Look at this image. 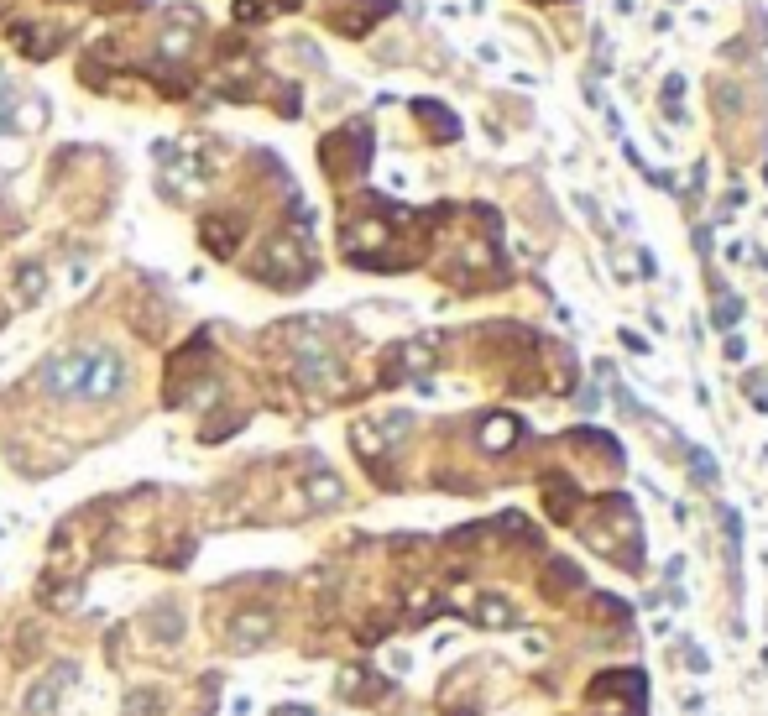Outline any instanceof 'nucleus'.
<instances>
[{"label":"nucleus","mask_w":768,"mask_h":716,"mask_svg":"<svg viewBox=\"0 0 768 716\" xmlns=\"http://www.w3.org/2000/svg\"><path fill=\"white\" fill-rule=\"evenodd\" d=\"M147 628H152L157 643H178V638H183V612H178L173 602H157V607L147 612Z\"/></svg>","instance_id":"17"},{"label":"nucleus","mask_w":768,"mask_h":716,"mask_svg":"<svg viewBox=\"0 0 768 716\" xmlns=\"http://www.w3.org/2000/svg\"><path fill=\"white\" fill-rule=\"evenodd\" d=\"M748 356V345H742V335H727V361H742Z\"/></svg>","instance_id":"25"},{"label":"nucleus","mask_w":768,"mask_h":716,"mask_svg":"<svg viewBox=\"0 0 768 716\" xmlns=\"http://www.w3.org/2000/svg\"><path fill=\"white\" fill-rule=\"evenodd\" d=\"M465 617L486 633H502V628H518V607L507 602L502 591H476V602H465Z\"/></svg>","instance_id":"9"},{"label":"nucleus","mask_w":768,"mask_h":716,"mask_svg":"<svg viewBox=\"0 0 768 716\" xmlns=\"http://www.w3.org/2000/svg\"><path fill=\"white\" fill-rule=\"evenodd\" d=\"M591 706H622V716H643L648 706V680L643 669H607L591 680Z\"/></svg>","instance_id":"3"},{"label":"nucleus","mask_w":768,"mask_h":716,"mask_svg":"<svg viewBox=\"0 0 768 716\" xmlns=\"http://www.w3.org/2000/svg\"><path fill=\"white\" fill-rule=\"evenodd\" d=\"M324 157H330V168L335 178H356V173H366V163H371V131L356 121V126H345V131H335L330 142H324Z\"/></svg>","instance_id":"4"},{"label":"nucleus","mask_w":768,"mask_h":716,"mask_svg":"<svg viewBox=\"0 0 768 716\" xmlns=\"http://www.w3.org/2000/svg\"><path fill=\"white\" fill-rule=\"evenodd\" d=\"M272 716H319V711H314V706H277Z\"/></svg>","instance_id":"26"},{"label":"nucleus","mask_w":768,"mask_h":716,"mask_svg":"<svg viewBox=\"0 0 768 716\" xmlns=\"http://www.w3.org/2000/svg\"><path fill=\"white\" fill-rule=\"evenodd\" d=\"M100 11H121V6H147V0H95Z\"/></svg>","instance_id":"27"},{"label":"nucleus","mask_w":768,"mask_h":716,"mask_svg":"<svg viewBox=\"0 0 768 716\" xmlns=\"http://www.w3.org/2000/svg\"><path fill=\"white\" fill-rule=\"evenodd\" d=\"M580 586H586V575H580V565H575V560H565V554H554L549 570L539 575V591L549 596V602H565V596H570V591H580Z\"/></svg>","instance_id":"11"},{"label":"nucleus","mask_w":768,"mask_h":716,"mask_svg":"<svg viewBox=\"0 0 768 716\" xmlns=\"http://www.w3.org/2000/svg\"><path fill=\"white\" fill-rule=\"evenodd\" d=\"M737 319H742V298H732V293H721V288H716V325H721V330H732Z\"/></svg>","instance_id":"21"},{"label":"nucleus","mask_w":768,"mask_h":716,"mask_svg":"<svg viewBox=\"0 0 768 716\" xmlns=\"http://www.w3.org/2000/svg\"><path fill=\"white\" fill-rule=\"evenodd\" d=\"M748 392H753L758 408H768V382H763V377H748Z\"/></svg>","instance_id":"24"},{"label":"nucleus","mask_w":768,"mask_h":716,"mask_svg":"<svg viewBox=\"0 0 768 716\" xmlns=\"http://www.w3.org/2000/svg\"><path fill=\"white\" fill-rule=\"evenodd\" d=\"M413 115L434 131V142H455V136H460V121L445 105H434V100H413Z\"/></svg>","instance_id":"16"},{"label":"nucleus","mask_w":768,"mask_h":716,"mask_svg":"<svg viewBox=\"0 0 768 716\" xmlns=\"http://www.w3.org/2000/svg\"><path fill=\"white\" fill-rule=\"evenodd\" d=\"M126 382H131V366L110 345H84V351L53 356L37 372V387L48 398H79V403H110L126 392Z\"/></svg>","instance_id":"1"},{"label":"nucleus","mask_w":768,"mask_h":716,"mask_svg":"<svg viewBox=\"0 0 768 716\" xmlns=\"http://www.w3.org/2000/svg\"><path fill=\"white\" fill-rule=\"evenodd\" d=\"M304 502L314 507V513H324V507H340V502H345L340 476H335V471H324V466H314V471L304 476Z\"/></svg>","instance_id":"14"},{"label":"nucleus","mask_w":768,"mask_h":716,"mask_svg":"<svg viewBox=\"0 0 768 716\" xmlns=\"http://www.w3.org/2000/svg\"><path fill=\"white\" fill-rule=\"evenodd\" d=\"M11 42H16V48L27 53V58H53L63 42H68V32H63V27H58V32H32L27 21H21V27H11Z\"/></svg>","instance_id":"15"},{"label":"nucleus","mask_w":768,"mask_h":716,"mask_svg":"<svg viewBox=\"0 0 768 716\" xmlns=\"http://www.w3.org/2000/svg\"><path fill=\"white\" fill-rule=\"evenodd\" d=\"M42 293H48V267H42V262H21L16 267V298H21V304H37Z\"/></svg>","instance_id":"19"},{"label":"nucleus","mask_w":768,"mask_h":716,"mask_svg":"<svg viewBox=\"0 0 768 716\" xmlns=\"http://www.w3.org/2000/svg\"><path fill=\"white\" fill-rule=\"evenodd\" d=\"M256 277L272 288H304L314 277V251H309V236H293V230H277V236L262 246L256 257Z\"/></svg>","instance_id":"2"},{"label":"nucleus","mask_w":768,"mask_h":716,"mask_svg":"<svg viewBox=\"0 0 768 716\" xmlns=\"http://www.w3.org/2000/svg\"><path fill=\"white\" fill-rule=\"evenodd\" d=\"M230 649L236 654H251V649H262V643L277 633V617H272V607H241L236 617H230Z\"/></svg>","instance_id":"7"},{"label":"nucleus","mask_w":768,"mask_h":716,"mask_svg":"<svg viewBox=\"0 0 768 716\" xmlns=\"http://www.w3.org/2000/svg\"><path fill=\"white\" fill-rule=\"evenodd\" d=\"M199 236H204V251H215L220 262L236 257V246H241V220L236 215H209L199 225Z\"/></svg>","instance_id":"10"},{"label":"nucleus","mask_w":768,"mask_h":716,"mask_svg":"<svg viewBox=\"0 0 768 716\" xmlns=\"http://www.w3.org/2000/svg\"><path fill=\"white\" fill-rule=\"evenodd\" d=\"M544 502H549V518H554V523H570V518H575V487H570V481L549 476V481H544Z\"/></svg>","instance_id":"18"},{"label":"nucleus","mask_w":768,"mask_h":716,"mask_svg":"<svg viewBox=\"0 0 768 716\" xmlns=\"http://www.w3.org/2000/svg\"><path fill=\"white\" fill-rule=\"evenodd\" d=\"M690 476L701 481V487H716V476H721V471H716V460H711L706 450H690Z\"/></svg>","instance_id":"22"},{"label":"nucleus","mask_w":768,"mask_h":716,"mask_svg":"<svg viewBox=\"0 0 768 716\" xmlns=\"http://www.w3.org/2000/svg\"><path fill=\"white\" fill-rule=\"evenodd\" d=\"M189 42H194V27H168V32H162V53H189Z\"/></svg>","instance_id":"23"},{"label":"nucleus","mask_w":768,"mask_h":716,"mask_svg":"<svg viewBox=\"0 0 768 716\" xmlns=\"http://www.w3.org/2000/svg\"><path fill=\"white\" fill-rule=\"evenodd\" d=\"M340 696H345V701H356V706H366V701L392 696V685L377 675V669H345V675H340Z\"/></svg>","instance_id":"13"},{"label":"nucleus","mask_w":768,"mask_h":716,"mask_svg":"<svg viewBox=\"0 0 768 716\" xmlns=\"http://www.w3.org/2000/svg\"><path fill=\"white\" fill-rule=\"evenodd\" d=\"M434 366V345L429 340H408V345H398V351L387 356V372H382V382L392 387V382H418Z\"/></svg>","instance_id":"8"},{"label":"nucleus","mask_w":768,"mask_h":716,"mask_svg":"<svg viewBox=\"0 0 768 716\" xmlns=\"http://www.w3.org/2000/svg\"><path fill=\"white\" fill-rule=\"evenodd\" d=\"M445 716H476V706H455V711H445Z\"/></svg>","instance_id":"28"},{"label":"nucleus","mask_w":768,"mask_h":716,"mask_svg":"<svg viewBox=\"0 0 768 716\" xmlns=\"http://www.w3.org/2000/svg\"><path fill=\"white\" fill-rule=\"evenodd\" d=\"M79 680V664L74 659H58V664H48L42 669V680H32V690L21 696V711L27 716H53L58 711V701H63V690Z\"/></svg>","instance_id":"5"},{"label":"nucleus","mask_w":768,"mask_h":716,"mask_svg":"<svg viewBox=\"0 0 768 716\" xmlns=\"http://www.w3.org/2000/svg\"><path fill=\"white\" fill-rule=\"evenodd\" d=\"M293 372L304 387H335L340 382V361L330 345H319V340H298V351H293Z\"/></svg>","instance_id":"6"},{"label":"nucleus","mask_w":768,"mask_h":716,"mask_svg":"<svg viewBox=\"0 0 768 716\" xmlns=\"http://www.w3.org/2000/svg\"><path fill=\"white\" fill-rule=\"evenodd\" d=\"M121 711H126V716H162V690H152V685H136V690H126Z\"/></svg>","instance_id":"20"},{"label":"nucleus","mask_w":768,"mask_h":716,"mask_svg":"<svg viewBox=\"0 0 768 716\" xmlns=\"http://www.w3.org/2000/svg\"><path fill=\"white\" fill-rule=\"evenodd\" d=\"M476 440H481V450H486V455H502V450H512V445L523 440V424L512 419V413H486Z\"/></svg>","instance_id":"12"}]
</instances>
